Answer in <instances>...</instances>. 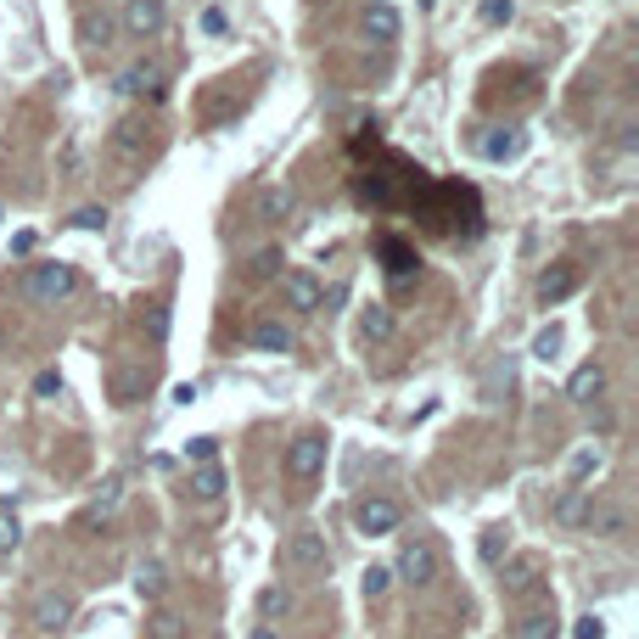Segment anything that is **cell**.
<instances>
[{
    "instance_id": "1",
    "label": "cell",
    "mask_w": 639,
    "mask_h": 639,
    "mask_svg": "<svg viewBox=\"0 0 639 639\" xmlns=\"http://www.w3.org/2000/svg\"><path fill=\"white\" fill-rule=\"evenodd\" d=\"M286 567L298 572V578H326V572H331L326 533H314V527H298V533L286 539Z\"/></svg>"
},
{
    "instance_id": "2",
    "label": "cell",
    "mask_w": 639,
    "mask_h": 639,
    "mask_svg": "<svg viewBox=\"0 0 639 639\" xmlns=\"http://www.w3.org/2000/svg\"><path fill=\"white\" fill-rule=\"evenodd\" d=\"M393 578H404L410 589L438 583V550H432L426 539H404L398 544V561H393Z\"/></svg>"
},
{
    "instance_id": "3",
    "label": "cell",
    "mask_w": 639,
    "mask_h": 639,
    "mask_svg": "<svg viewBox=\"0 0 639 639\" xmlns=\"http://www.w3.org/2000/svg\"><path fill=\"white\" fill-rule=\"evenodd\" d=\"M23 286H29V298H34V303H62V298H73V286H79V270H73V264H34Z\"/></svg>"
},
{
    "instance_id": "4",
    "label": "cell",
    "mask_w": 639,
    "mask_h": 639,
    "mask_svg": "<svg viewBox=\"0 0 639 639\" xmlns=\"http://www.w3.org/2000/svg\"><path fill=\"white\" fill-rule=\"evenodd\" d=\"M398 522H404V511H398L387 494H365L354 505V527L365 539H387V533H398Z\"/></svg>"
},
{
    "instance_id": "5",
    "label": "cell",
    "mask_w": 639,
    "mask_h": 639,
    "mask_svg": "<svg viewBox=\"0 0 639 639\" xmlns=\"http://www.w3.org/2000/svg\"><path fill=\"white\" fill-rule=\"evenodd\" d=\"M286 471H292L298 483H314V477L326 471V438H320V432H303V438L286 449Z\"/></svg>"
},
{
    "instance_id": "6",
    "label": "cell",
    "mask_w": 639,
    "mask_h": 639,
    "mask_svg": "<svg viewBox=\"0 0 639 639\" xmlns=\"http://www.w3.org/2000/svg\"><path fill=\"white\" fill-rule=\"evenodd\" d=\"M169 23V0H129L124 6V34L129 40H152Z\"/></svg>"
},
{
    "instance_id": "7",
    "label": "cell",
    "mask_w": 639,
    "mask_h": 639,
    "mask_svg": "<svg viewBox=\"0 0 639 639\" xmlns=\"http://www.w3.org/2000/svg\"><path fill=\"white\" fill-rule=\"evenodd\" d=\"M118 90H124V96H146V101H163V96H169V85H163V68H157V62H129V68L118 73Z\"/></svg>"
},
{
    "instance_id": "8",
    "label": "cell",
    "mask_w": 639,
    "mask_h": 639,
    "mask_svg": "<svg viewBox=\"0 0 639 639\" xmlns=\"http://www.w3.org/2000/svg\"><path fill=\"white\" fill-rule=\"evenodd\" d=\"M275 281H281V298L292 303L298 314H314V309H320V281H314L309 270H281Z\"/></svg>"
},
{
    "instance_id": "9",
    "label": "cell",
    "mask_w": 639,
    "mask_h": 639,
    "mask_svg": "<svg viewBox=\"0 0 639 639\" xmlns=\"http://www.w3.org/2000/svg\"><path fill=\"white\" fill-rule=\"evenodd\" d=\"M583 527H589V533H595V539H623L628 533V511L623 505H611V499H589V516H583Z\"/></svg>"
},
{
    "instance_id": "10",
    "label": "cell",
    "mask_w": 639,
    "mask_h": 639,
    "mask_svg": "<svg viewBox=\"0 0 639 639\" xmlns=\"http://www.w3.org/2000/svg\"><path fill=\"white\" fill-rule=\"evenodd\" d=\"M578 281H583L578 264H550V270L539 275V303H561V298H572V292H578Z\"/></svg>"
},
{
    "instance_id": "11",
    "label": "cell",
    "mask_w": 639,
    "mask_h": 639,
    "mask_svg": "<svg viewBox=\"0 0 639 639\" xmlns=\"http://www.w3.org/2000/svg\"><path fill=\"white\" fill-rule=\"evenodd\" d=\"M73 623V595H40L34 600V628L40 634H62Z\"/></svg>"
},
{
    "instance_id": "12",
    "label": "cell",
    "mask_w": 639,
    "mask_h": 639,
    "mask_svg": "<svg viewBox=\"0 0 639 639\" xmlns=\"http://www.w3.org/2000/svg\"><path fill=\"white\" fill-rule=\"evenodd\" d=\"M600 393H606V365H595V359L567 376V398H572V404H595Z\"/></svg>"
},
{
    "instance_id": "13",
    "label": "cell",
    "mask_w": 639,
    "mask_h": 639,
    "mask_svg": "<svg viewBox=\"0 0 639 639\" xmlns=\"http://www.w3.org/2000/svg\"><path fill=\"white\" fill-rule=\"evenodd\" d=\"M365 34L376 45H393L398 40V12L387 6V0H370V6H365Z\"/></svg>"
},
{
    "instance_id": "14",
    "label": "cell",
    "mask_w": 639,
    "mask_h": 639,
    "mask_svg": "<svg viewBox=\"0 0 639 639\" xmlns=\"http://www.w3.org/2000/svg\"><path fill=\"white\" fill-rule=\"evenodd\" d=\"M225 488H230V483H225V471L213 466V460L191 471V499H197V505H213V499H225Z\"/></svg>"
},
{
    "instance_id": "15",
    "label": "cell",
    "mask_w": 639,
    "mask_h": 639,
    "mask_svg": "<svg viewBox=\"0 0 639 639\" xmlns=\"http://www.w3.org/2000/svg\"><path fill=\"white\" fill-rule=\"evenodd\" d=\"M253 348H258V354H292V326H281V320H258V326H253Z\"/></svg>"
},
{
    "instance_id": "16",
    "label": "cell",
    "mask_w": 639,
    "mask_h": 639,
    "mask_svg": "<svg viewBox=\"0 0 639 639\" xmlns=\"http://www.w3.org/2000/svg\"><path fill=\"white\" fill-rule=\"evenodd\" d=\"M555 522H561V527H583V516H589V488H578V483H572L567 488V494H561V499H555Z\"/></svg>"
},
{
    "instance_id": "17",
    "label": "cell",
    "mask_w": 639,
    "mask_h": 639,
    "mask_svg": "<svg viewBox=\"0 0 639 639\" xmlns=\"http://www.w3.org/2000/svg\"><path fill=\"white\" fill-rule=\"evenodd\" d=\"M359 337H365V342H387V337H393V309H387V303H370V309L359 314Z\"/></svg>"
},
{
    "instance_id": "18",
    "label": "cell",
    "mask_w": 639,
    "mask_h": 639,
    "mask_svg": "<svg viewBox=\"0 0 639 639\" xmlns=\"http://www.w3.org/2000/svg\"><path fill=\"white\" fill-rule=\"evenodd\" d=\"M185 634H191V623H185L180 611H169V606L146 617V639H185Z\"/></svg>"
},
{
    "instance_id": "19",
    "label": "cell",
    "mask_w": 639,
    "mask_h": 639,
    "mask_svg": "<svg viewBox=\"0 0 639 639\" xmlns=\"http://www.w3.org/2000/svg\"><path fill=\"white\" fill-rule=\"evenodd\" d=\"M292 589H281V583H270V589H258V617L264 623H275V617H292Z\"/></svg>"
},
{
    "instance_id": "20",
    "label": "cell",
    "mask_w": 639,
    "mask_h": 639,
    "mask_svg": "<svg viewBox=\"0 0 639 639\" xmlns=\"http://www.w3.org/2000/svg\"><path fill=\"white\" fill-rule=\"evenodd\" d=\"M522 135L516 129H494V135H483V157H494V163H511V157H522Z\"/></svg>"
},
{
    "instance_id": "21",
    "label": "cell",
    "mask_w": 639,
    "mask_h": 639,
    "mask_svg": "<svg viewBox=\"0 0 639 639\" xmlns=\"http://www.w3.org/2000/svg\"><path fill=\"white\" fill-rule=\"evenodd\" d=\"M146 382H152L146 370H118V376H113V404H141Z\"/></svg>"
},
{
    "instance_id": "22",
    "label": "cell",
    "mask_w": 639,
    "mask_h": 639,
    "mask_svg": "<svg viewBox=\"0 0 639 639\" xmlns=\"http://www.w3.org/2000/svg\"><path fill=\"white\" fill-rule=\"evenodd\" d=\"M163 583H169L163 561H141V567H135V595L141 600H163Z\"/></svg>"
},
{
    "instance_id": "23",
    "label": "cell",
    "mask_w": 639,
    "mask_h": 639,
    "mask_svg": "<svg viewBox=\"0 0 639 639\" xmlns=\"http://www.w3.org/2000/svg\"><path fill=\"white\" fill-rule=\"evenodd\" d=\"M561 628H555V611H527L522 623L511 628V639H555Z\"/></svg>"
},
{
    "instance_id": "24",
    "label": "cell",
    "mask_w": 639,
    "mask_h": 639,
    "mask_svg": "<svg viewBox=\"0 0 639 639\" xmlns=\"http://www.w3.org/2000/svg\"><path fill=\"white\" fill-rule=\"evenodd\" d=\"M292 208H298V191H292V185H270V191L258 197V213H264V219H286Z\"/></svg>"
},
{
    "instance_id": "25",
    "label": "cell",
    "mask_w": 639,
    "mask_h": 639,
    "mask_svg": "<svg viewBox=\"0 0 639 639\" xmlns=\"http://www.w3.org/2000/svg\"><path fill=\"white\" fill-rule=\"evenodd\" d=\"M533 583H539V567H533V561H511V567L499 572V589H505V595H527Z\"/></svg>"
},
{
    "instance_id": "26",
    "label": "cell",
    "mask_w": 639,
    "mask_h": 639,
    "mask_svg": "<svg viewBox=\"0 0 639 639\" xmlns=\"http://www.w3.org/2000/svg\"><path fill=\"white\" fill-rule=\"evenodd\" d=\"M79 40H85L90 51H107V45H113V17H107V12L85 17V23H79Z\"/></svg>"
},
{
    "instance_id": "27",
    "label": "cell",
    "mask_w": 639,
    "mask_h": 639,
    "mask_svg": "<svg viewBox=\"0 0 639 639\" xmlns=\"http://www.w3.org/2000/svg\"><path fill=\"white\" fill-rule=\"evenodd\" d=\"M118 505H124V477H107L96 494V505H90V522H101V516H113Z\"/></svg>"
},
{
    "instance_id": "28",
    "label": "cell",
    "mask_w": 639,
    "mask_h": 639,
    "mask_svg": "<svg viewBox=\"0 0 639 639\" xmlns=\"http://www.w3.org/2000/svg\"><path fill=\"white\" fill-rule=\"evenodd\" d=\"M17 544H23V522H17L12 505H0V561H6V555H12Z\"/></svg>"
},
{
    "instance_id": "29",
    "label": "cell",
    "mask_w": 639,
    "mask_h": 639,
    "mask_svg": "<svg viewBox=\"0 0 639 639\" xmlns=\"http://www.w3.org/2000/svg\"><path fill=\"white\" fill-rule=\"evenodd\" d=\"M281 247H264V253H253V264H247V275H253V281H275V275H281Z\"/></svg>"
},
{
    "instance_id": "30",
    "label": "cell",
    "mask_w": 639,
    "mask_h": 639,
    "mask_svg": "<svg viewBox=\"0 0 639 639\" xmlns=\"http://www.w3.org/2000/svg\"><path fill=\"white\" fill-rule=\"evenodd\" d=\"M359 589H365V600H382L387 589H393V567H365V578H359Z\"/></svg>"
},
{
    "instance_id": "31",
    "label": "cell",
    "mask_w": 639,
    "mask_h": 639,
    "mask_svg": "<svg viewBox=\"0 0 639 639\" xmlns=\"http://www.w3.org/2000/svg\"><path fill=\"white\" fill-rule=\"evenodd\" d=\"M505 550H511L505 527H483V561H488V567H499V561H505Z\"/></svg>"
},
{
    "instance_id": "32",
    "label": "cell",
    "mask_w": 639,
    "mask_h": 639,
    "mask_svg": "<svg viewBox=\"0 0 639 639\" xmlns=\"http://www.w3.org/2000/svg\"><path fill=\"white\" fill-rule=\"evenodd\" d=\"M185 460H191V466H208V460H219V438H208V432H202V438H191V443H185Z\"/></svg>"
},
{
    "instance_id": "33",
    "label": "cell",
    "mask_w": 639,
    "mask_h": 639,
    "mask_svg": "<svg viewBox=\"0 0 639 639\" xmlns=\"http://www.w3.org/2000/svg\"><path fill=\"white\" fill-rule=\"evenodd\" d=\"M113 146H118V152H124V157H135V152H141V146H146V129H141V124H118Z\"/></svg>"
},
{
    "instance_id": "34",
    "label": "cell",
    "mask_w": 639,
    "mask_h": 639,
    "mask_svg": "<svg viewBox=\"0 0 639 639\" xmlns=\"http://www.w3.org/2000/svg\"><path fill=\"white\" fill-rule=\"evenodd\" d=\"M561 342H567V331H561V326H544L539 337H533V354H539V359H555V354H561Z\"/></svg>"
},
{
    "instance_id": "35",
    "label": "cell",
    "mask_w": 639,
    "mask_h": 639,
    "mask_svg": "<svg viewBox=\"0 0 639 639\" xmlns=\"http://www.w3.org/2000/svg\"><path fill=\"white\" fill-rule=\"evenodd\" d=\"M511 17H516L511 0H483V23H494V29H499V23H511Z\"/></svg>"
},
{
    "instance_id": "36",
    "label": "cell",
    "mask_w": 639,
    "mask_h": 639,
    "mask_svg": "<svg viewBox=\"0 0 639 639\" xmlns=\"http://www.w3.org/2000/svg\"><path fill=\"white\" fill-rule=\"evenodd\" d=\"M73 225H79V230H107V208H96V202H90V208L73 213Z\"/></svg>"
},
{
    "instance_id": "37",
    "label": "cell",
    "mask_w": 639,
    "mask_h": 639,
    "mask_svg": "<svg viewBox=\"0 0 639 639\" xmlns=\"http://www.w3.org/2000/svg\"><path fill=\"white\" fill-rule=\"evenodd\" d=\"M572 639H606V623H600L595 611H589V617H578V628H572Z\"/></svg>"
},
{
    "instance_id": "38",
    "label": "cell",
    "mask_w": 639,
    "mask_h": 639,
    "mask_svg": "<svg viewBox=\"0 0 639 639\" xmlns=\"http://www.w3.org/2000/svg\"><path fill=\"white\" fill-rule=\"evenodd\" d=\"M34 393H40V398H57L62 393V376H57V370H40V376H34Z\"/></svg>"
},
{
    "instance_id": "39",
    "label": "cell",
    "mask_w": 639,
    "mask_h": 639,
    "mask_svg": "<svg viewBox=\"0 0 639 639\" xmlns=\"http://www.w3.org/2000/svg\"><path fill=\"white\" fill-rule=\"evenodd\" d=\"M595 466H600V449H578V455H572V477H589Z\"/></svg>"
},
{
    "instance_id": "40",
    "label": "cell",
    "mask_w": 639,
    "mask_h": 639,
    "mask_svg": "<svg viewBox=\"0 0 639 639\" xmlns=\"http://www.w3.org/2000/svg\"><path fill=\"white\" fill-rule=\"evenodd\" d=\"M230 23H225V12H219V6H208V12H202V34H225Z\"/></svg>"
},
{
    "instance_id": "41",
    "label": "cell",
    "mask_w": 639,
    "mask_h": 639,
    "mask_svg": "<svg viewBox=\"0 0 639 639\" xmlns=\"http://www.w3.org/2000/svg\"><path fill=\"white\" fill-rule=\"evenodd\" d=\"M247 639H281V634H275L270 623H258V628H253V634H247Z\"/></svg>"
}]
</instances>
